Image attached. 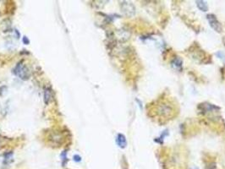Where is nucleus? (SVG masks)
Wrapping results in <instances>:
<instances>
[{
    "mask_svg": "<svg viewBox=\"0 0 225 169\" xmlns=\"http://www.w3.org/2000/svg\"><path fill=\"white\" fill-rule=\"evenodd\" d=\"M13 156H14V154H13V152H11V151L6 153L5 155H4V163H11L12 161H13Z\"/></svg>",
    "mask_w": 225,
    "mask_h": 169,
    "instance_id": "obj_9",
    "label": "nucleus"
},
{
    "mask_svg": "<svg viewBox=\"0 0 225 169\" xmlns=\"http://www.w3.org/2000/svg\"><path fill=\"white\" fill-rule=\"evenodd\" d=\"M60 156H61V158H62L63 165H64V164H65V162L68 161V158H67V156H66V151H64L62 152V154Z\"/></svg>",
    "mask_w": 225,
    "mask_h": 169,
    "instance_id": "obj_11",
    "label": "nucleus"
},
{
    "mask_svg": "<svg viewBox=\"0 0 225 169\" xmlns=\"http://www.w3.org/2000/svg\"><path fill=\"white\" fill-rule=\"evenodd\" d=\"M196 5H197L198 8L201 10L203 12H206L207 11V9H208V6L206 4V2H204V1H201V0H199V1H196Z\"/></svg>",
    "mask_w": 225,
    "mask_h": 169,
    "instance_id": "obj_8",
    "label": "nucleus"
},
{
    "mask_svg": "<svg viewBox=\"0 0 225 169\" xmlns=\"http://www.w3.org/2000/svg\"><path fill=\"white\" fill-rule=\"evenodd\" d=\"M120 9L125 16L132 17L136 14V7L133 3L129 1L120 2Z\"/></svg>",
    "mask_w": 225,
    "mask_h": 169,
    "instance_id": "obj_3",
    "label": "nucleus"
},
{
    "mask_svg": "<svg viewBox=\"0 0 225 169\" xmlns=\"http://www.w3.org/2000/svg\"><path fill=\"white\" fill-rule=\"evenodd\" d=\"M206 18H207V20H208L211 27L213 29L214 31H217V32L222 31V25H221L219 21L217 20V17L215 16L214 14H207Z\"/></svg>",
    "mask_w": 225,
    "mask_h": 169,
    "instance_id": "obj_4",
    "label": "nucleus"
},
{
    "mask_svg": "<svg viewBox=\"0 0 225 169\" xmlns=\"http://www.w3.org/2000/svg\"><path fill=\"white\" fill-rule=\"evenodd\" d=\"M130 36H131L130 33L127 31H125V30H120L117 32V38L119 39L120 41H121V42L127 41L130 38Z\"/></svg>",
    "mask_w": 225,
    "mask_h": 169,
    "instance_id": "obj_5",
    "label": "nucleus"
},
{
    "mask_svg": "<svg viewBox=\"0 0 225 169\" xmlns=\"http://www.w3.org/2000/svg\"><path fill=\"white\" fill-rule=\"evenodd\" d=\"M23 42L26 45H28L30 43V40L28 39L27 36H24V37H23Z\"/></svg>",
    "mask_w": 225,
    "mask_h": 169,
    "instance_id": "obj_13",
    "label": "nucleus"
},
{
    "mask_svg": "<svg viewBox=\"0 0 225 169\" xmlns=\"http://www.w3.org/2000/svg\"><path fill=\"white\" fill-rule=\"evenodd\" d=\"M73 159H74V161H76V162H80V161H81V157L79 155H75V156H74V157H73Z\"/></svg>",
    "mask_w": 225,
    "mask_h": 169,
    "instance_id": "obj_12",
    "label": "nucleus"
},
{
    "mask_svg": "<svg viewBox=\"0 0 225 169\" xmlns=\"http://www.w3.org/2000/svg\"><path fill=\"white\" fill-rule=\"evenodd\" d=\"M157 113L163 119H169L174 113V108L169 101H163L158 103L157 107Z\"/></svg>",
    "mask_w": 225,
    "mask_h": 169,
    "instance_id": "obj_1",
    "label": "nucleus"
},
{
    "mask_svg": "<svg viewBox=\"0 0 225 169\" xmlns=\"http://www.w3.org/2000/svg\"><path fill=\"white\" fill-rule=\"evenodd\" d=\"M43 100L46 105L50 103L52 100V91L50 88H45L44 93H43Z\"/></svg>",
    "mask_w": 225,
    "mask_h": 169,
    "instance_id": "obj_7",
    "label": "nucleus"
},
{
    "mask_svg": "<svg viewBox=\"0 0 225 169\" xmlns=\"http://www.w3.org/2000/svg\"><path fill=\"white\" fill-rule=\"evenodd\" d=\"M173 66L176 68L177 69H182V60L179 58H175L174 60L173 61Z\"/></svg>",
    "mask_w": 225,
    "mask_h": 169,
    "instance_id": "obj_10",
    "label": "nucleus"
},
{
    "mask_svg": "<svg viewBox=\"0 0 225 169\" xmlns=\"http://www.w3.org/2000/svg\"><path fill=\"white\" fill-rule=\"evenodd\" d=\"M116 142H117V145L120 147V148H125L126 145H127V141H126V138H125V136L122 134H119L118 135H117V138H116Z\"/></svg>",
    "mask_w": 225,
    "mask_h": 169,
    "instance_id": "obj_6",
    "label": "nucleus"
},
{
    "mask_svg": "<svg viewBox=\"0 0 225 169\" xmlns=\"http://www.w3.org/2000/svg\"><path fill=\"white\" fill-rule=\"evenodd\" d=\"M13 72L16 76L21 79L22 81H27L28 79L31 76V73L30 70L28 69L27 67L25 66V64H22V62L18 63L15 68L13 70Z\"/></svg>",
    "mask_w": 225,
    "mask_h": 169,
    "instance_id": "obj_2",
    "label": "nucleus"
}]
</instances>
